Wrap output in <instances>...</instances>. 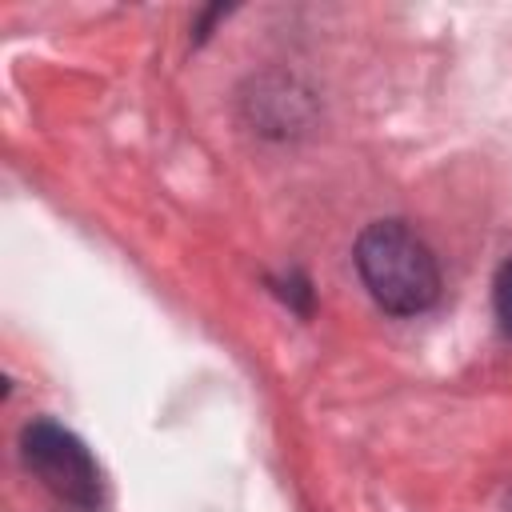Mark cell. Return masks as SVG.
<instances>
[{"mask_svg":"<svg viewBox=\"0 0 512 512\" xmlns=\"http://www.w3.org/2000/svg\"><path fill=\"white\" fill-rule=\"evenodd\" d=\"M356 272L368 296L392 316H416L440 296V264L432 248L400 220H376L360 232Z\"/></svg>","mask_w":512,"mask_h":512,"instance_id":"cell-1","label":"cell"},{"mask_svg":"<svg viewBox=\"0 0 512 512\" xmlns=\"http://www.w3.org/2000/svg\"><path fill=\"white\" fill-rule=\"evenodd\" d=\"M20 444H24V464L40 476L48 492H56L76 508L100 504V468L68 428L52 420H36L24 428Z\"/></svg>","mask_w":512,"mask_h":512,"instance_id":"cell-2","label":"cell"},{"mask_svg":"<svg viewBox=\"0 0 512 512\" xmlns=\"http://www.w3.org/2000/svg\"><path fill=\"white\" fill-rule=\"evenodd\" d=\"M492 308H496L500 328L512 336V260H504L496 280H492Z\"/></svg>","mask_w":512,"mask_h":512,"instance_id":"cell-3","label":"cell"}]
</instances>
